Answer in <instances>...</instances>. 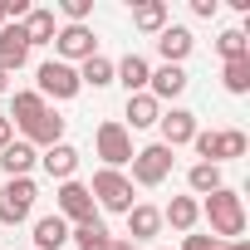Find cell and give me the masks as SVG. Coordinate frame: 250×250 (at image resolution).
I'll return each instance as SVG.
<instances>
[{"instance_id": "cell-1", "label": "cell", "mask_w": 250, "mask_h": 250, "mask_svg": "<svg viewBox=\"0 0 250 250\" xmlns=\"http://www.w3.org/2000/svg\"><path fill=\"white\" fill-rule=\"evenodd\" d=\"M201 216L211 221V235L221 245L226 240H240V230H245V206H240V191H230V187H216L201 201Z\"/></svg>"}, {"instance_id": "cell-2", "label": "cell", "mask_w": 250, "mask_h": 250, "mask_svg": "<svg viewBox=\"0 0 250 250\" xmlns=\"http://www.w3.org/2000/svg\"><path fill=\"white\" fill-rule=\"evenodd\" d=\"M93 147H98V157H103V167H108V172H123V167L133 162V133L123 128L118 118L98 123V133H93Z\"/></svg>"}, {"instance_id": "cell-3", "label": "cell", "mask_w": 250, "mask_h": 250, "mask_svg": "<svg viewBox=\"0 0 250 250\" xmlns=\"http://www.w3.org/2000/svg\"><path fill=\"white\" fill-rule=\"evenodd\" d=\"M88 196H93V206H103V211H123V216L133 211V182L123 177V172H108V167L93 172Z\"/></svg>"}, {"instance_id": "cell-4", "label": "cell", "mask_w": 250, "mask_h": 250, "mask_svg": "<svg viewBox=\"0 0 250 250\" xmlns=\"http://www.w3.org/2000/svg\"><path fill=\"white\" fill-rule=\"evenodd\" d=\"M35 182L30 177H5V187H0V226H20V221H30V211H35Z\"/></svg>"}, {"instance_id": "cell-5", "label": "cell", "mask_w": 250, "mask_h": 250, "mask_svg": "<svg viewBox=\"0 0 250 250\" xmlns=\"http://www.w3.org/2000/svg\"><path fill=\"white\" fill-rule=\"evenodd\" d=\"M35 93L40 98H54V103H64V98H74L83 83H79V69L74 64H59V59H49V64H40V74H35Z\"/></svg>"}, {"instance_id": "cell-6", "label": "cell", "mask_w": 250, "mask_h": 250, "mask_svg": "<svg viewBox=\"0 0 250 250\" xmlns=\"http://www.w3.org/2000/svg\"><path fill=\"white\" fill-rule=\"evenodd\" d=\"M133 177L128 182H138V187H162L167 177H172V147H162V143H152V147H143V152H133Z\"/></svg>"}, {"instance_id": "cell-7", "label": "cell", "mask_w": 250, "mask_h": 250, "mask_svg": "<svg viewBox=\"0 0 250 250\" xmlns=\"http://www.w3.org/2000/svg\"><path fill=\"white\" fill-rule=\"evenodd\" d=\"M54 216H64V221L83 226V221H98V206H93V196H88V187H83V182H59Z\"/></svg>"}, {"instance_id": "cell-8", "label": "cell", "mask_w": 250, "mask_h": 250, "mask_svg": "<svg viewBox=\"0 0 250 250\" xmlns=\"http://www.w3.org/2000/svg\"><path fill=\"white\" fill-rule=\"evenodd\" d=\"M54 54H59V64H69V59H93L98 54V40H93V30L88 25H64V30H54Z\"/></svg>"}, {"instance_id": "cell-9", "label": "cell", "mask_w": 250, "mask_h": 250, "mask_svg": "<svg viewBox=\"0 0 250 250\" xmlns=\"http://www.w3.org/2000/svg\"><path fill=\"white\" fill-rule=\"evenodd\" d=\"M157 128H162V147H172V152H177V147H187V143L201 133L191 108H172V113H162V118H157Z\"/></svg>"}, {"instance_id": "cell-10", "label": "cell", "mask_w": 250, "mask_h": 250, "mask_svg": "<svg viewBox=\"0 0 250 250\" xmlns=\"http://www.w3.org/2000/svg\"><path fill=\"white\" fill-rule=\"evenodd\" d=\"M25 143L40 152V147H54V143H64V118L54 113V108H44L35 123H25Z\"/></svg>"}, {"instance_id": "cell-11", "label": "cell", "mask_w": 250, "mask_h": 250, "mask_svg": "<svg viewBox=\"0 0 250 250\" xmlns=\"http://www.w3.org/2000/svg\"><path fill=\"white\" fill-rule=\"evenodd\" d=\"M187 69L182 64H162V69H152V79H147V93L162 103V98H177V93H187Z\"/></svg>"}, {"instance_id": "cell-12", "label": "cell", "mask_w": 250, "mask_h": 250, "mask_svg": "<svg viewBox=\"0 0 250 250\" xmlns=\"http://www.w3.org/2000/svg\"><path fill=\"white\" fill-rule=\"evenodd\" d=\"M25 59H30V40H25V30H20V25H5V30H0V69L15 74Z\"/></svg>"}, {"instance_id": "cell-13", "label": "cell", "mask_w": 250, "mask_h": 250, "mask_svg": "<svg viewBox=\"0 0 250 250\" xmlns=\"http://www.w3.org/2000/svg\"><path fill=\"white\" fill-rule=\"evenodd\" d=\"M147 79H152V64L143 54H128L123 64H113V83H123L128 93H147Z\"/></svg>"}, {"instance_id": "cell-14", "label": "cell", "mask_w": 250, "mask_h": 250, "mask_svg": "<svg viewBox=\"0 0 250 250\" xmlns=\"http://www.w3.org/2000/svg\"><path fill=\"white\" fill-rule=\"evenodd\" d=\"M191 44H196V40H191L187 25H167V30L157 35V54H162V64H182V59L191 54Z\"/></svg>"}, {"instance_id": "cell-15", "label": "cell", "mask_w": 250, "mask_h": 250, "mask_svg": "<svg viewBox=\"0 0 250 250\" xmlns=\"http://www.w3.org/2000/svg\"><path fill=\"white\" fill-rule=\"evenodd\" d=\"M40 162H44V172H49V177H59V182H74V172H79V147H69V143H54V147H44V152H40Z\"/></svg>"}, {"instance_id": "cell-16", "label": "cell", "mask_w": 250, "mask_h": 250, "mask_svg": "<svg viewBox=\"0 0 250 250\" xmlns=\"http://www.w3.org/2000/svg\"><path fill=\"white\" fill-rule=\"evenodd\" d=\"M162 221H167L172 230L191 235V230H196V221H201V201H196V196H172V201H167V211H162Z\"/></svg>"}, {"instance_id": "cell-17", "label": "cell", "mask_w": 250, "mask_h": 250, "mask_svg": "<svg viewBox=\"0 0 250 250\" xmlns=\"http://www.w3.org/2000/svg\"><path fill=\"white\" fill-rule=\"evenodd\" d=\"M157 230H162V211L147 206V201H133V211H128V235H133V245H138V240H152Z\"/></svg>"}, {"instance_id": "cell-18", "label": "cell", "mask_w": 250, "mask_h": 250, "mask_svg": "<svg viewBox=\"0 0 250 250\" xmlns=\"http://www.w3.org/2000/svg\"><path fill=\"white\" fill-rule=\"evenodd\" d=\"M69 245V221L64 216H40L35 221V250H64Z\"/></svg>"}, {"instance_id": "cell-19", "label": "cell", "mask_w": 250, "mask_h": 250, "mask_svg": "<svg viewBox=\"0 0 250 250\" xmlns=\"http://www.w3.org/2000/svg\"><path fill=\"white\" fill-rule=\"evenodd\" d=\"M40 162V152L20 138V143H10L5 152H0V172H5V177H30V167Z\"/></svg>"}, {"instance_id": "cell-20", "label": "cell", "mask_w": 250, "mask_h": 250, "mask_svg": "<svg viewBox=\"0 0 250 250\" xmlns=\"http://www.w3.org/2000/svg\"><path fill=\"white\" fill-rule=\"evenodd\" d=\"M157 118H162V103L152 93H128V123L133 128H157ZM123 123V128H128Z\"/></svg>"}, {"instance_id": "cell-21", "label": "cell", "mask_w": 250, "mask_h": 250, "mask_svg": "<svg viewBox=\"0 0 250 250\" xmlns=\"http://www.w3.org/2000/svg\"><path fill=\"white\" fill-rule=\"evenodd\" d=\"M20 30H25V40H30V44H49L59 25H54V10H30V15L20 20Z\"/></svg>"}, {"instance_id": "cell-22", "label": "cell", "mask_w": 250, "mask_h": 250, "mask_svg": "<svg viewBox=\"0 0 250 250\" xmlns=\"http://www.w3.org/2000/svg\"><path fill=\"white\" fill-rule=\"evenodd\" d=\"M133 25L147 30V35H162L167 30V5H162V0H143V5L133 10Z\"/></svg>"}, {"instance_id": "cell-23", "label": "cell", "mask_w": 250, "mask_h": 250, "mask_svg": "<svg viewBox=\"0 0 250 250\" xmlns=\"http://www.w3.org/2000/svg\"><path fill=\"white\" fill-rule=\"evenodd\" d=\"M216 54H221L226 64H235V59H250V35H245V30H221V40H216Z\"/></svg>"}, {"instance_id": "cell-24", "label": "cell", "mask_w": 250, "mask_h": 250, "mask_svg": "<svg viewBox=\"0 0 250 250\" xmlns=\"http://www.w3.org/2000/svg\"><path fill=\"white\" fill-rule=\"evenodd\" d=\"M187 187H191V196H211V191H216V187H226V182H221V167L196 162V167L187 172Z\"/></svg>"}, {"instance_id": "cell-25", "label": "cell", "mask_w": 250, "mask_h": 250, "mask_svg": "<svg viewBox=\"0 0 250 250\" xmlns=\"http://www.w3.org/2000/svg\"><path fill=\"white\" fill-rule=\"evenodd\" d=\"M79 83H88V88H108V83H113V64H108L103 54L83 59V64H79Z\"/></svg>"}, {"instance_id": "cell-26", "label": "cell", "mask_w": 250, "mask_h": 250, "mask_svg": "<svg viewBox=\"0 0 250 250\" xmlns=\"http://www.w3.org/2000/svg\"><path fill=\"white\" fill-rule=\"evenodd\" d=\"M69 240H74L79 250H103V245H108V226H103V221H83V226L69 230Z\"/></svg>"}, {"instance_id": "cell-27", "label": "cell", "mask_w": 250, "mask_h": 250, "mask_svg": "<svg viewBox=\"0 0 250 250\" xmlns=\"http://www.w3.org/2000/svg\"><path fill=\"white\" fill-rule=\"evenodd\" d=\"M40 113H44V98H40L35 88H25V93H15V113H10V118L20 123V128H25V123H35Z\"/></svg>"}, {"instance_id": "cell-28", "label": "cell", "mask_w": 250, "mask_h": 250, "mask_svg": "<svg viewBox=\"0 0 250 250\" xmlns=\"http://www.w3.org/2000/svg\"><path fill=\"white\" fill-rule=\"evenodd\" d=\"M221 83H226V93H250V59L226 64L221 69Z\"/></svg>"}, {"instance_id": "cell-29", "label": "cell", "mask_w": 250, "mask_h": 250, "mask_svg": "<svg viewBox=\"0 0 250 250\" xmlns=\"http://www.w3.org/2000/svg\"><path fill=\"white\" fill-rule=\"evenodd\" d=\"M230 157H245V133L240 128H226L221 133V162H230Z\"/></svg>"}, {"instance_id": "cell-30", "label": "cell", "mask_w": 250, "mask_h": 250, "mask_svg": "<svg viewBox=\"0 0 250 250\" xmlns=\"http://www.w3.org/2000/svg\"><path fill=\"white\" fill-rule=\"evenodd\" d=\"M64 15H69V25H83L93 15V0H64Z\"/></svg>"}, {"instance_id": "cell-31", "label": "cell", "mask_w": 250, "mask_h": 250, "mask_svg": "<svg viewBox=\"0 0 250 250\" xmlns=\"http://www.w3.org/2000/svg\"><path fill=\"white\" fill-rule=\"evenodd\" d=\"M182 250H221L216 235H182Z\"/></svg>"}, {"instance_id": "cell-32", "label": "cell", "mask_w": 250, "mask_h": 250, "mask_svg": "<svg viewBox=\"0 0 250 250\" xmlns=\"http://www.w3.org/2000/svg\"><path fill=\"white\" fill-rule=\"evenodd\" d=\"M216 5H221V0H191V15H196V20H211Z\"/></svg>"}, {"instance_id": "cell-33", "label": "cell", "mask_w": 250, "mask_h": 250, "mask_svg": "<svg viewBox=\"0 0 250 250\" xmlns=\"http://www.w3.org/2000/svg\"><path fill=\"white\" fill-rule=\"evenodd\" d=\"M10 143H15V128H10V118H0V152H5Z\"/></svg>"}, {"instance_id": "cell-34", "label": "cell", "mask_w": 250, "mask_h": 250, "mask_svg": "<svg viewBox=\"0 0 250 250\" xmlns=\"http://www.w3.org/2000/svg\"><path fill=\"white\" fill-rule=\"evenodd\" d=\"M103 250H138V245H133V240H123V235H108V245H103Z\"/></svg>"}, {"instance_id": "cell-35", "label": "cell", "mask_w": 250, "mask_h": 250, "mask_svg": "<svg viewBox=\"0 0 250 250\" xmlns=\"http://www.w3.org/2000/svg\"><path fill=\"white\" fill-rule=\"evenodd\" d=\"M10 25V10H5V0H0V30H5Z\"/></svg>"}, {"instance_id": "cell-36", "label": "cell", "mask_w": 250, "mask_h": 250, "mask_svg": "<svg viewBox=\"0 0 250 250\" xmlns=\"http://www.w3.org/2000/svg\"><path fill=\"white\" fill-rule=\"evenodd\" d=\"M5 88H10V74H5V69H0V93H5Z\"/></svg>"}]
</instances>
